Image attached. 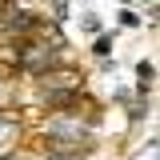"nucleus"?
I'll return each instance as SVG.
<instances>
[{
    "instance_id": "1",
    "label": "nucleus",
    "mask_w": 160,
    "mask_h": 160,
    "mask_svg": "<svg viewBox=\"0 0 160 160\" xmlns=\"http://www.w3.org/2000/svg\"><path fill=\"white\" fill-rule=\"evenodd\" d=\"M136 76H140V92H144V88L152 84V64H144V60H140V64H136Z\"/></svg>"
},
{
    "instance_id": "2",
    "label": "nucleus",
    "mask_w": 160,
    "mask_h": 160,
    "mask_svg": "<svg viewBox=\"0 0 160 160\" xmlns=\"http://www.w3.org/2000/svg\"><path fill=\"white\" fill-rule=\"evenodd\" d=\"M108 52H112V36H100L96 40V56H108Z\"/></svg>"
},
{
    "instance_id": "3",
    "label": "nucleus",
    "mask_w": 160,
    "mask_h": 160,
    "mask_svg": "<svg viewBox=\"0 0 160 160\" xmlns=\"http://www.w3.org/2000/svg\"><path fill=\"white\" fill-rule=\"evenodd\" d=\"M120 24H128V28H136V24H140V16H132V12H120Z\"/></svg>"
}]
</instances>
